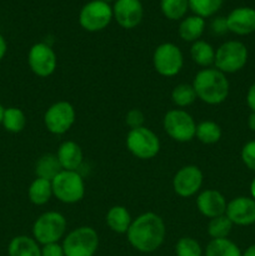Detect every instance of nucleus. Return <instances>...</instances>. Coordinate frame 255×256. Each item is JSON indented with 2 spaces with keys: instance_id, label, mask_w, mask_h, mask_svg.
Wrapping results in <instances>:
<instances>
[{
  "instance_id": "nucleus-1",
  "label": "nucleus",
  "mask_w": 255,
  "mask_h": 256,
  "mask_svg": "<svg viewBox=\"0 0 255 256\" xmlns=\"http://www.w3.org/2000/svg\"><path fill=\"white\" fill-rule=\"evenodd\" d=\"M166 235L164 220L155 212H144L132 222L126 238L135 250L144 254L154 252L162 245Z\"/></svg>"
},
{
  "instance_id": "nucleus-2",
  "label": "nucleus",
  "mask_w": 255,
  "mask_h": 256,
  "mask_svg": "<svg viewBox=\"0 0 255 256\" xmlns=\"http://www.w3.org/2000/svg\"><path fill=\"white\" fill-rule=\"evenodd\" d=\"M192 86L196 96L209 105H219L224 102L230 89L226 75L216 68H205L198 72Z\"/></svg>"
},
{
  "instance_id": "nucleus-3",
  "label": "nucleus",
  "mask_w": 255,
  "mask_h": 256,
  "mask_svg": "<svg viewBox=\"0 0 255 256\" xmlns=\"http://www.w3.org/2000/svg\"><path fill=\"white\" fill-rule=\"evenodd\" d=\"M65 256H94L99 249V235L92 226H80L65 235L62 240Z\"/></svg>"
},
{
  "instance_id": "nucleus-4",
  "label": "nucleus",
  "mask_w": 255,
  "mask_h": 256,
  "mask_svg": "<svg viewBox=\"0 0 255 256\" xmlns=\"http://www.w3.org/2000/svg\"><path fill=\"white\" fill-rule=\"evenodd\" d=\"M68 222L64 215L58 212H46L32 224V238L40 245L59 242L66 232Z\"/></svg>"
},
{
  "instance_id": "nucleus-5",
  "label": "nucleus",
  "mask_w": 255,
  "mask_h": 256,
  "mask_svg": "<svg viewBox=\"0 0 255 256\" xmlns=\"http://www.w3.org/2000/svg\"><path fill=\"white\" fill-rule=\"evenodd\" d=\"M52 195L64 204L79 202L85 195V182L82 175L72 170H62L52 180Z\"/></svg>"
},
{
  "instance_id": "nucleus-6",
  "label": "nucleus",
  "mask_w": 255,
  "mask_h": 256,
  "mask_svg": "<svg viewBox=\"0 0 255 256\" xmlns=\"http://www.w3.org/2000/svg\"><path fill=\"white\" fill-rule=\"evenodd\" d=\"M248 49L242 42L229 40L215 50L214 65L224 74H232L245 66L248 62Z\"/></svg>"
},
{
  "instance_id": "nucleus-7",
  "label": "nucleus",
  "mask_w": 255,
  "mask_h": 256,
  "mask_svg": "<svg viewBox=\"0 0 255 256\" xmlns=\"http://www.w3.org/2000/svg\"><path fill=\"white\" fill-rule=\"evenodd\" d=\"M162 128L172 140L179 142H192L195 138L196 122L194 118L182 109H172L164 115Z\"/></svg>"
},
{
  "instance_id": "nucleus-8",
  "label": "nucleus",
  "mask_w": 255,
  "mask_h": 256,
  "mask_svg": "<svg viewBox=\"0 0 255 256\" xmlns=\"http://www.w3.org/2000/svg\"><path fill=\"white\" fill-rule=\"evenodd\" d=\"M126 148L135 158L149 160L156 156L160 150V140L152 129L140 126L130 129L126 135Z\"/></svg>"
},
{
  "instance_id": "nucleus-9",
  "label": "nucleus",
  "mask_w": 255,
  "mask_h": 256,
  "mask_svg": "<svg viewBox=\"0 0 255 256\" xmlns=\"http://www.w3.org/2000/svg\"><path fill=\"white\" fill-rule=\"evenodd\" d=\"M152 65L162 76H175L184 65V55L178 45L172 42H162L155 48L152 54Z\"/></svg>"
},
{
  "instance_id": "nucleus-10",
  "label": "nucleus",
  "mask_w": 255,
  "mask_h": 256,
  "mask_svg": "<svg viewBox=\"0 0 255 256\" xmlns=\"http://www.w3.org/2000/svg\"><path fill=\"white\" fill-rule=\"evenodd\" d=\"M112 8L102 0H92L82 8L79 24L86 32H95L104 30L112 20Z\"/></svg>"
},
{
  "instance_id": "nucleus-11",
  "label": "nucleus",
  "mask_w": 255,
  "mask_h": 256,
  "mask_svg": "<svg viewBox=\"0 0 255 256\" xmlns=\"http://www.w3.org/2000/svg\"><path fill=\"white\" fill-rule=\"evenodd\" d=\"M76 112L69 102L60 100L46 109L44 114V125L48 132L54 135H62L74 125Z\"/></svg>"
},
{
  "instance_id": "nucleus-12",
  "label": "nucleus",
  "mask_w": 255,
  "mask_h": 256,
  "mask_svg": "<svg viewBox=\"0 0 255 256\" xmlns=\"http://www.w3.org/2000/svg\"><path fill=\"white\" fill-rule=\"evenodd\" d=\"M28 64L30 70L40 78H48L55 72L58 58L54 49L46 42H36L28 52Z\"/></svg>"
},
{
  "instance_id": "nucleus-13",
  "label": "nucleus",
  "mask_w": 255,
  "mask_h": 256,
  "mask_svg": "<svg viewBox=\"0 0 255 256\" xmlns=\"http://www.w3.org/2000/svg\"><path fill=\"white\" fill-rule=\"evenodd\" d=\"M204 175L196 165H185L175 172L172 178V189L182 198H190L200 190Z\"/></svg>"
},
{
  "instance_id": "nucleus-14",
  "label": "nucleus",
  "mask_w": 255,
  "mask_h": 256,
  "mask_svg": "<svg viewBox=\"0 0 255 256\" xmlns=\"http://www.w3.org/2000/svg\"><path fill=\"white\" fill-rule=\"evenodd\" d=\"M144 8L140 0H116L112 6V16L124 29H134L142 22Z\"/></svg>"
},
{
  "instance_id": "nucleus-15",
  "label": "nucleus",
  "mask_w": 255,
  "mask_h": 256,
  "mask_svg": "<svg viewBox=\"0 0 255 256\" xmlns=\"http://www.w3.org/2000/svg\"><path fill=\"white\" fill-rule=\"evenodd\" d=\"M225 215L239 226H249L255 222V200L248 196L234 198L228 202Z\"/></svg>"
},
{
  "instance_id": "nucleus-16",
  "label": "nucleus",
  "mask_w": 255,
  "mask_h": 256,
  "mask_svg": "<svg viewBox=\"0 0 255 256\" xmlns=\"http://www.w3.org/2000/svg\"><path fill=\"white\" fill-rule=\"evenodd\" d=\"M228 202L220 192L214 189H206L200 192L196 198V208L200 214L205 218H212L224 215L226 212Z\"/></svg>"
},
{
  "instance_id": "nucleus-17",
  "label": "nucleus",
  "mask_w": 255,
  "mask_h": 256,
  "mask_svg": "<svg viewBox=\"0 0 255 256\" xmlns=\"http://www.w3.org/2000/svg\"><path fill=\"white\" fill-rule=\"evenodd\" d=\"M228 30L236 35H249L255 32V9L235 8L226 16Z\"/></svg>"
},
{
  "instance_id": "nucleus-18",
  "label": "nucleus",
  "mask_w": 255,
  "mask_h": 256,
  "mask_svg": "<svg viewBox=\"0 0 255 256\" xmlns=\"http://www.w3.org/2000/svg\"><path fill=\"white\" fill-rule=\"evenodd\" d=\"M56 156L62 170H72V172H78L84 160V154L80 145L72 140H66L60 144V146L58 148Z\"/></svg>"
},
{
  "instance_id": "nucleus-19",
  "label": "nucleus",
  "mask_w": 255,
  "mask_h": 256,
  "mask_svg": "<svg viewBox=\"0 0 255 256\" xmlns=\"http://www.w3.org/2000/svg\"><path fill=\"white\" fill-rule=\"evenodd\" d=\"M9 256H42L40 244L32 236L18 235L10 240L8 245Z\"/></svg>"
},
{
  "instance_id": "nucleus-20",
  "label": "nucleus",
  "mask_w": 255,
  "mask_h": 256,
  "mask_svg": "<svg viewBox=\"0 0 255 256\" xmlns=\"http://www.w3.org/2000/svg\"><path fill=\"white\" fill-rule=\"evenodd\" d=\"M105 220L109 229L116 234H126L132 222L129 210L122 205H115L110 208Z\"/></svg>"
},
{
  "instance_id": "nucleus-21",
  "label": "nucleus",
  "mask_w": 255,
  "mask_h": 256,
  "mask_svg": "<svg viewBox=\"0 0 255 256\" xmlns=\"http://www.w3.org/2000/svg\"><path fill=\"white\" fill-rule=\"evenodd\" d=\"M205 30V19L198 15H189L185 16L179 24V36L184 42H194L200 39Z\"/></svg>"
},
{
  "instance_id": "nucleus-22",
  "label": "nucleus",
  "mask_w": 255,
  "mask_h": 256,
  "mask_svg": "<svg viewBox=\"0 0 255 256\" xmlns=\"http://www.w3.org/2000/svg\"><path fill=\"white\" fill-rule=\"evenodd\" d=\"M52 196V182L42 178H36L34 182L30 184L28 189V198L34 205L42 206L45 205Z\"/></svg>"
},
{
  "instance_id": "nucleus-23",
  "label": "nucleus",
  "mask_w": 255,
  "mask_h": 256,
  "mask_svg": "<svg viewBox=\"0 0 255 256\" xmlns=\"http://www.w3.org/2000/svg\"><path fill=\"white\" fill-rule=\"evenodd\" d=\"M190 56H192V62L199 66L209 68L210 65L214 64L215 50L212 44L199 39L192 42V48H190Z\"/></svg>"
},
{
  "instance_id": "nucleus-24",
  "label": "nucleus",
  "mask_w": 255,
  "mask_h": 256,
  "mask_svg": "<svg viewBox=\"0 0 255 256\" xmlns=\"http://www.w3.org/2000/svg\"><path fill=\"white\" fill-rule=\"evenodd\" d=\"M62 170L56 154H45L40 158L35 164V174L36 178L46 179L52 182Z\"/></svg>"
},
{
  "instance_id": "nucleus-25",
  "label": "nucleus",
  "mask_w": 255,
  "mask_h": 256,
  "mask_svg": "<svg viewBox=\"0 0 255 256\" xmlns=\"http://www.w3.org/2000/svg\"><path fill=\"white\" fill-rule=\"evenodd\" d=\"M204 256H242V252L234 242L225 238L210 240L205 248Z\"/></svg>"
},
{
  "instance_id": "nucleus-26",
  "label": "nucleus",
  "mask_w": 255,
  "mask_h": 256,
  "mask_svg": "<svg viewBox=\"0 0 255 256\" xmlns=\"http://www.w3.org/2000/svg\"><path fill=\"white\" fill-rule=\"evenodd\" d=\"M2 125L6 132L18 134V132H22L26 126V116L19 108H5Z\"/></svg>"
},
{
  "instance_id": "nucleus-27",
  "label": "nucleus",
  "mask_w": 255,
  "mask_h": 256,
  "mask_svg": "<svg viewBox=\"0 0 255 256\" xmlns=\"http://www.w3.org/2000/svg\"><path fill=\"white\" fill-rule=\"evenodd\" d=\"M195 138L202 144H215L222 138V128L219 126L218 122H212V120H204V122L196 124Z\"/></svg>"
},
{
  "instance_id": "nucleus-28",
  "label": "nucleus",
  "mask_w": 255,
  "mask_h": 256,
  "mask_svg": "<svg viewBox=\"0 0 255 256\" xmlns=\"http://www.w3.org/2000/svg\"><path fill=\"white\" fill-rule=\"evenodd\" d=\"M160 9L169 20L184 19L189 10V0H160Z\"/></svg>"
},
{
  "instance_id": "nucleus-29",
  "label": "nucleus",
  "mask_w": 255,
  "mask_h": 256,
  "mask_svg": "<svg viewBox=\"0 0 255 256\" xmlns=\"http://www.w3.org/2000/svg\"><path fill=\"white\" fill-rule=\"evenodd\" d=\"M232 225L234 224L225 214L212 218L208 224V234L212 239H225L232 232Z\"/></svg>"
},
{
  "instance_id": "nucleus-30",
  "label": "nucleus",
  "mask_w": 255,
  "mask_h": 256,
  "mask_svg": "<svg viewBox=\"0 0 255 256\" xmlns=\"http://www.w3.org/2000/svg\"><path fill=\"white\" fill-rule=\"evenodd\" d=\"M198 99L192 84H179L172 89V100L178 108H186Z\"/></svg>"
},
{
  "instance_id": "nucleus-31",
  "label": "nucleus",
  "mask_w": 255,
  "mask_h": 256,
  "mask_svg": "<svg viewBox=\"0 0 255 256\" xmlns=\"http://www.w3.org/2000/svg\"><path fill=\"white\" fill-rule=\"evenodd\" d=\"M222 2L224 0H189V9L194 12V15L205 19L216 14Z\"/></svg>"
},
{
  "instance_id": "nucleus-32",
  "label": "nucleus",
  "mask_w": 255,
  "mask_h": 256,
  "mask_svg": "<svg viewBox=\"0 0 255 256\" xmlns=\"http://www.w3.org/2000/svg\"><path fill=\"white\" fill-rule=\"evenodd\" d=\"M176 256H202V249L198 240L190 236H182L175 244Z\"/></svg>"
},
{
  "instance_id": "nucleus-33",
  "label": "nucleus",
  "mask_w": 255,
  "mask_h": 256,
  "mask_svg": "<svg viewBox=\"0 0 255 256\" xmlns=\"http://www.w3.org/2000/svg\"><path fill=\"white\" fill-rule=\"evenodd\" d=\"M242 160L248 169L255 172V140L246 142L242 146Z\"/></svg>"
},
{
  "instance_id": "nucleus-34",
  "label": "nucleus",
  "mask_w": 255,
  "mask_h": 256,
  "mask_svg": "<svg viewBox=\"0 0 255 256\" xmlns=\"http://www.w3.org/2000/svg\"><path fill=\"white\" fill-rule=\"evenodd\" d=\"M145 116L140 109H132L128 112L125 116V122L130 129H136V128L144 126Z\"/></svg>"
},
{
  "instance_id": "nucleus-35",
  "label": "nucleus",
  "mask_w": 255,
  "mask_h": 256,
  "mask_svg": "<svg viewBox=\"0 0 255 256\" xmlns=\"http://www.w3.org/2000/svg\"><path fill=\"white\" fill-rule=\"evenodd\" d=\"M42 256H65L62 245L59 242H52L42 246Z\"/></svg>"
},
{
  "instance_id": "nucleus-36",
  "label": "nucleus",
  "mask_w": 255,
  "mask_h": 256,
  "mask_svg": "<svg viewBox=\"0 0 255 256\" xmlns=\"http://www.w3.org/2000/svg\"><path fill=\"white\" fill-rule=\"evenodd\" d=\"M212 32L216 35H222L226 32H229V30H228L226 18H215L212 22Z\"/></svg>"
},
{
  "instance_id": "nucleus-37",
  "label": "nucleus",
  "mask_w": 255,
  "mask_h": 256,
  "mask_svg": "<svg viewBox=\"0 0 255 256\" xmlns=\"http://www.w3.org/2000/svg\"><path fill=\"white\" fill-rule=\"evenodd\" d=\"M246 104L252 109V112H255V82H252V86L249 88L246 94Z\"/></svg>"
},
{
  "instance_id": "nucleus-38",
  "label": "nucleus",
  "mask_w": 255,
  "mask_h": 256,
  "mask_svg": "<svg viewBox=\"0 0 255 256\" xmlns=\"http://www.w3.org/2000/svg\"><path fill=\"white\" fill-rule=\"evenodd\" d=\"M8 52V44H6V40H5V38L2 36V34H0V62H2V59H4L5 54H6Z\"/></svg>"
},
{
  "instance_id": "nucleus-39",
  "label": "nucleus",
  "mask_w": 255,
  "mask_h": 256,
  "mask_svg": "<svg viewBox=\"0 0 255 256\" xmlns=\"http://www.w3.org/2000/svg\"><path fill=\"white\" fill-rule=\"evenodd\" d=\"M248 126L250 130L255 132V112H252V114L248 118Z\"/></svg>"
},
{
  "instance_id": "nucleus-40",
  "label": "nucleus",
  "mask_w": 255,
  "mask_h": 256,
  "mask_svg": "<svg viewBox=\"0 0 255 256\" xmlns=\"http://www.w3.org/2000/svg\"><path fill=\"white\" fill-rule=\"evenodd\" d=\"M242 256H255V244L250 245V246L242 252Z\"/></svg>"
},
{
  "instance_id": "nucleus-41",
  "label": "nucleus",
  "mask_w": 255,
  "mask_h": 256,
  "mask_svg": "<svg viewBox=\"0 0 255 256\" xmlns=\"http://www.w3.org/2000/svg\"><path fill=\"white\" fill-rule=\"evenodd\" d=\"M250 192H252V198L255 200V178L252 179V184H250Z\"/></svg>"
},
{
  "instance_id": "nucleus-42",
  "label": "nucleus",
  "mask_w": 255,
  "mask_h": 256,
  "mask_svg": "<svg viewBox=\"0 0 255 256\" xmlns=\"http://www.w3.org/2000/svg\"><path fill=\"white\" fill-rule=\"evenodd\" d=\"M4 110H5V108L0 104V125H2V115H4Z\"/></svg>"
},
{
  "instance_id": "nucleus-43",
  "label": "nucleus",
  "mask_w": 255,
  "mask_h": 256,
  "mask_svg": "<svg viewBox=\"0 0 255 256\" xmlns=\"http://www.w3.org/2000/svg\"><path fill=\"white\" fill-rule=\"evenodd\" d=\"M102 2H108V4H109L110 2H116V0H102Z\"/></svg>"
}]
</instances>
